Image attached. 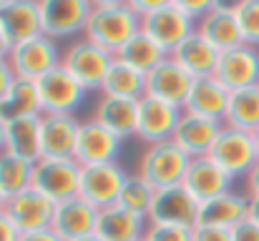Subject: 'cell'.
<instances>
[{
  "mask_svg": "<svg viewBox=\"0 0 259 241\" xmlns=\"http://www.w3.org/2000/svg\"><path fill=\"white\" fill-rule=\"evenodd\" d=\"M141 30V18L128 8L126 0H91L83 38L101 45L108 53H116Z\"/></svg>",
  "mask_w": 259,
  "mask_h": 241,
  "instance_id": "1",
  "label": "cell"
},
{
  "mask_svg": "<svg viewBox=\"0 0 259 241\" xmlns=\"http://www.w3.org/2000/svg\"><path fill=\"white\" fill-rule=\"evenodd\" d=\"M191 159L174 143V141H161V143H149L144 146L139 156V176L154 188L164 191L171 186H181L186 168Z\"/></svg>",
  "mask_w": 259,
  "mask_h": 241,
  "instance_id": "2",
  "label": "cell"
},
{
  "mask_svg": "<svg viewBox=\"0 0 259 241\" xmlns=\"http://www.w3.org/2000/svg\"><path fill=\"white\" fill-rule=\"evenodd\" d=\"M111 63H113V53L103 51L101 45L91 43L88 38H78V40L66 43L63 56H61V68L68 71L88 93L101 90Z\"/></svg>",
  "mask_w": 259,
  "mask_h": 241,
  "instance_id": "3",
  "label": "cell"
},
{
  "mask_svg": "<svg viewBox=\"0 0 259 241\" xmlns=\"http://www.w3.org/2000/svg\"><path fill=\"white\" fill-rule=\"evenodd\" d=\"M81 171L76 159H40L33 163V188L53 204L71 201L81 194Z\"/></svg>",
  "mask_w": 259,
  "mask_h": 241,
  "instance_id": "4",
  "label": "cell"
},
{
  "mask_svg": "<svg viewBox=\"0 0 259 241\" xmlns=\"http://www.w3.org/2000/svg\"><path fill=\"white\" fill-rule=\"evenodd\" d=\"M61 56H63V48L56 40H51L48 35H35L10 48L8 66L15 78L40 80L46 73L61 66Z\"/></svg>",
  "mask_w": 259,
  "mask_h": 241,
  "instance_id": "5",
  "label": "cell"
},
{
  "mask_svg": "<svg viewBox=\"0 0 259 241\" xmlns=\"http://www.w3.org/2000/svg\"><path fill=\"white\" fill-rule=\"evenodd\" d=\"M91 0H40V28L43 35L51 40H68L83 38Z\"/></svg>",
  "mask_w": 259,
  "mask_h": 241,
  "instance_id": "6",
  "label": "cell"
},
{
  "mask_svg": "<svg viewBox=\"0 0 259 241\" xmlns=\"http://www.w3.org/2000/svg\"><path fill=\"white\" fill-rule=\"evenodd\" d=\"M194 30L196 23L181 13L176 0H164L154 13H149L141 20V33H146L166 56H171Z\"/></svg>",
  "mask_w": 259,
  "mask_h": 241,
  "instance_id": "7",
  "label": "cell"
},
{
  "mask_svg": "<svg viewBox=\"0 0 259 241\" xmlns=\"http://www.w3.org/2000/svg\"><path fill=\"white\" fill-rule=\"evenodd\" d=\"M209 159L237 181V178H244L249 173V168L257 163L259 154L252 133L222 126V131H219V136H217V141L209 151Z\"/></svg>",
  "mask_w": 259,
  "mask_h": 241,
  "instance_id": "8",
  "label": "cell"
},
{
  "mask_svg": "<svg viewBox=\"0 0 259 241\" xmlns=\"http://www.w3.org/2000/svg\"><path fill=\"white\" fill-rule=\"evenodd\" d=\"M128 173L126 168L113 161V163H98V166H83L81 171V199L88 201L93 209L103 211L118 204L121 188L126 183Z\"/></svg>",
  "mask_w": 259,
  "mask_h": 241,
  "instance_id": "9",
  "label": "cell"
},
{
  "mask_svg": "<svg viewBox=\"0 0 259 241\" xmlns=\"http://www.w3.org/2000/svg\"><path fill=\"white\" fill-rule=\"evenodd\" d=\"M38 83V93H40V103H43V113H61V116H73L83 101H86L88 90L73 78L68 71H63L61 66L53 68L51 73H46Z\"/></svg>",
  "mask_w": 259,
  "mask_h": 241,
  "instance_id": "10",
  "label": "cell"
},
{
  "mask_svg": "<svg viewBox=\"0 0 259 241\" xmlns=\"http://www.w3.org/2000/svg\"><path fill=\"white\" fill-rule=\"evenodd\" d=\"M184 111L179 106L164 103L159 98L144 95L139 101V123H136V138L144 141V146L149 143H161V141H171L174 131L181 121Z\"/></svg>",
  "mask_w": 259,
  "mask_h": 241,
  "instance_id": "11",
  "label": "cell"
},
{
  "mask_svg": "<svg viewBox=\"0 0 259 241\" xmlns=\"http://www.w3.org/2000/svg\"><path fill=\"white\" fill-rule=\"evenodd\" d=\"M53 211H56V204L51 199H46L40 191H35L33 186L28 191L8 199V206H5V216L15 224V229L20 234L51 229Z\"/></svg>",
  "mask_w": 259,
  "mask_h": 241,
  "instance_id": "12",
  "label": "cell"
},
{
  "mask_svg": "<svg viewBox=\"0 0 259 241\" xmlns=\"http://www.w3.org/2000/svg\"><path fill=\"white\" fill-rule=\"evenodd\" d=\"M214 78L219 80L229 93L259 85V48L242 43V45L222 53Z\"/></svg>",
  "mask_w": 259,
  "mask_h": 241,
  "instance_id": "13",
  "label": "cell"
},
{
  "mask_svg": "<svg viewBox=\"0 0 259 241\" xmlns=\"http://www.w3.org/2000/svg\"><path fill=\"white\" fill-rule=\"evenodd\" d=\"M81 121L76 116H40V159H73Z\"/></svg>",
  "mask_w": 259,
  "mask_h": 241,
  "instance_id": "14",
  "label": "cell"
},
{
  "mask_svg": "<svg viewBox=\"0 0 259 241\" xmlns=\"http://www.w3.org/2000/svg\"><path fill=\"white\" fill-rule=\"evenodd\" d=\"M123 151V141L116 138L111 131H106L103 126H98L96 121H81L78 128V143H76V154L73 159L81 166H98V163H113L118 161Z\"/></svg>",
  "mask_w": 259,
  "mask_h": 241,
  "instance_id": "15",
  "label": "cell"
},
{
  "mask_svg": "<svg viewBox=\"0 0 259 241\" xmlns=\"http://www.w3.org/2000/svg\"><path fill=\"white\" fill-rule=\"evenodd\" d=\"M0 30L5 33L10 45L43 35L40 0H0Z\"/></svg>",
  "mask_w": 259,
  "mask_h": 241,
  "instance_id": "16",
  "label": "cell"
},
{
  "mask_svg": "<svg viewBox=\"0 0 259 241\" xmlns=\"http://www.w3.org/2000/svg\"><path fill=\"white\" fill-rule=\"evenodd\" d=\"M232 183H234V178L229 173H224L209 156L191 159L189 168H186V176L181 181V186L191 194V199L196 204H206V201L232 191Z\"/></svg>",
  "mask_w": 259,
  "mask_h": 241,
  "instance_id": "17",
  "label": "cell"
},
{
  "mask_svg": "<svg viewBox=\"0 0 259 241\" xmlns=\"http://www.w3.org/2000/svg\"><path fill=\"white\" fill-rule=\"evenodd\" d=\"M229 95L232 93L214 76L211 78H194L181 111L189 113V116H199V118H209V121L224 123L227 108H229Z\"/></svg>",
  "mask_w": 259,
  "mask_h": 241,
  "instance_id": "18",
  "label": "cell"
},
{
  "mask_svg": "<svg viewBox=\"0 0 259 241\" xmlns=\"http://www.w3.org/2000/svg\"><path fill=\"white\" fill-rule=\"evenodd\" d=\"M199 204L191 199V194L184 186H171L164 191H156L149 224H174V226H196Z\"/></svg>",
  "mask_w": 259,
  "mask_h": 241,
  "instance_id": "19",
  "label": "cell"
},
{
  "mask_svg": "<svg viewBox=\"0 0 259 241\" xmlns=\"http://www.w3.org/2000/svg\"><path fill=\"white\" fill-rule=\"evenodd\" d=\"M96 224H98V209H93L88 201L76 196L71 201L56 204L51 229L63 241H78L86 239V236H93Z\"/></svg>",
  "mask_w": 259,
  "mask_h": 241,
  "instance_id": "20",
  "label": "cell"
},
{
  "mask_svg": "<svg viewBox=\"0 0 259 241\" xmlns=\"http://www.w3.org/2000/svg\"><path fill=\"white\" fill-rule=\"evenodd\" d=\"M196 33L211 43L219 53H227L237 45H242L237 15H234V3H219L214 0V8L196 23Z\"/></svg>",
  "mask_w": 259,
  "mask_h": 241,
  "instance_id": "21",
  "label": "cell"
},
{
  "mask_svg": "<svg viewBox=\"0 0 259 241\" xmlns=\"http://www.w3.org/2000/svg\"><path fill=\"white\" fill-rule=\"evenodd\" d=\"M91 121H96L98 126H103L106 131H111L116 138L128 141L136 136V123H139V101H128V98H113V95H101Z\"/></svg>",
  "mask_w": 259,
  "mask_h": 241,
  "instance_id": "22",
  "label": "cell"
},
{
  "mask_svg": "<svg viewBox=\"0 0 259 241\" xmlns=\"http://www.w3.org/2000/svg\"><path fill=\"white\" fill-rule=\"evenodd\" d=\"M191 83H194V78L169 56L151 73H146V95L159 98L164 103H171V106L181 108L186 95H189Z\"/></svg>",
  "mask_w": 259,
  "mask_h": 241,
  "instance_id": "23",
  "label": "cell"
},
{
  "mask_svg": "<svg viewBox=\"0 0 259 241\" xmlns=\"http://www.w3.org/2000/svg\"><path fill=\"white\" fill-rule=\"evenodd\" d=\"M249 211V196L239 191H227L206 204H199L196 226H211V229H234L239 221L247 219Z\"/></svg>",
  "mask_w": 259,
  "mask_h": 241,
  "instance_id": "24",
  "label": "cell"
},
{
  "mask_svg": "<svg viewBox=\"0 0 259 241\" xmlns=\"http://www.w3.org/2000/svg\"><path fill=\"white\" fill-rule=\"evenodd\" d=\"M224 123H217V121H209V118H199V116H189L184 113L176 131H174V143L189 156V159H201V156H209L219 131H222Z\"/></svg>",
  "mask_w": 259,
  "mask_h": 241,
  "instance_id": "25",
  "label": "cell"
},
{
  "mask_svg": "<svg viewBox=\"0 0 259 241\" xmlns=\"http://www.w3.org/2000/svg\"><path fill=\"white\" fill-rule=\"evenodd\" d=\"M219 51L206 43L196 30L171 53V58L191 76V78H211L219 66Z\"/></svg>",
  "mask_w": 259,
  "mask_h": 241,
  "instance_id": "26",
  "label": "cell"
},
{
  "mask_svg": "<svg viewBox=\"0 0 259 241\" xmlns=\"http://www.w3.org/2000/svg\"><path fill=\"white\" fill-rule=\"evenodd\" d=\"M149 221L144 216H136L118 204L111 209L98 211V224H96V236L103 241H136L144 236Z\"/></svg>",
  "mask_w": 259,
  "mask_h": 241,
  "instance_id": "27",
  "label": "cell"
},
{
  "mask_svg": "<svg viewBox=\"0 0 259 241\" xmlns=\"http://www.w3.org/2000/svg\"><path fill=\"white\" fill-rule=\"evenodd\" d=\"M5 154L23 161H40V116L5 123Z\"/></svg>",
  "mask_w": 259,
  "mask_h": 241,
  "instance_id": "28",
  "label": "cell"
},
{
  "mask_svg": "<svg viewBox=\"0 0 259 241\" xmlns=\"http://www.w3.org/2000/svg\"><path fill=\"white\" fill-rule=\"evenodd\" d=\"M30 116H43V103L38 93L35 80H20L10 85L5 98L0 101V121H15V118H30Z\"/></svg>",
  "mask_w": 259,
  "mask_h": 241,
  "instance_id": "29",
  "label": "cell"
},
{
  "mask_svg": "<svg viewBox=\"0 0 259 241\" xmlns=\"http://www.w3.org/2000/svg\"><path fill=\"white\" fill-rule=\"evenodd\" d=\"M101 95L141 101L146 95V76L113 58V63H111L106 78H103V85H101Z\"/></svg>",
  "mask_w": 259,
  "mask_h": 241,
  "instance_id": "30",
  "label": "cell"
},
{
  "mask_svg": "<svg viewBox=\"0 0 259 241\" xmlns=\"http://www.w3.org/2000/svg\"><path fill=\"white\" fill-rule=\"evenodd\" d=\"M113 58L121 61V63H126V66H131V68H136V71H141V73L146 76V73H151L161 61H166L169 56H166L146 33L139 30L126 45H121V48L113 53Z\"/></svg>",
  "mask_w": 259,
  "mask_h": 241,
  "instance_id": "31",
  "label": "cell"
},
{
  "mask_svg": "<svg viewBox=\"0 0 259 241\" xmlns=\"http://www.w3.org/2000/svg\"><path fill=\"white\" fill-rule=\"evenodd\" d=\"M224 126L244 131V133H254L257 131L259 128V85L234 90L229 95V108H227Z\"/></svg>",
  "mask_w": 259,
  "mask_h": 241,
  "instance_id": "32",
  "label": "cell"
},
{
  "mask_svg": "<svg viewBox=\"0 0 259 241\" xmlns=\"http://www.w3.org/2000/svg\"><path fill=\"white\" fill-rule=\"evenodd\" d=\"M33 183V163L10 154H0V191L5 199H13L28 191Z\"/></svg>",
  "mask_w": 259,
  "mask_h": 241,
  "instance_id": "33",
  "label": "cell"
},
{
  "mask_svg": "<svg viewBox=\"0 0 259 241\" xmlns=\"http://www.w3.org/2000/svg\"><path fill=\"white\" fill-rule=\"evenodd\" d=\"M154 196H156V191L139 173H128V178H126V183L121 188V196H118V206L131 211V214H136V216L149 219Z\"/></svg>",
  "mask_w": 259,
  "mask_h": 241,
  "instance_id": "34",
  "label": "cell"
},
{
  "mask_svg": "<svg viewBox=\"0 0 259 241\" xmlns=\"http://www.w3.org/2000/svg\"><path fill=\"white\" fill-rule=\"evenodd\" d=\"M234 15L244 45L259 48V0H237Z\"/></svg>",
  "mask_w": 259,
  "mask_h": 241,
  "instance_id": "35",
  "label": "cell"
},
{
  "mask_svg": "<svg viewBox=\"0 0 259 241\" xmlns=\"http://www.w3.org/2000/svg\"><path fill=\"white\" fill-rule=\"evenodd\" d=\"M194 226H174V224H149L144 231L146 241H191Z\"/></svg>",
  "mask_w": 259,
  "mask_h": 241,
  "instance_id": "36",
  "label": "cell"
},
{
  "mask_svg": "<svg viewBox=\"0 0 259 241\" xmlns=\"http://www.w3.org/2000/svg\"><path fill=\"white\" fill-rule=\"evenodd\" d=\"M176 5L181 8V13L186 18H191L194 23H199L214 8V0H176Z\"/></svg>",
  "mask_w": 259,
  "mask_h": 241,
  "instance_id": "37",
  "label": "cell"
},
{
  "mask_svg": "<svg viewBox=\"0 0 259 241\" xmlns=\"http://www.w3.org/2000/svg\"><path fill=\"white\" fill-rule=\"evenodd\" d=\"M229 239L232 241H259V224L244 219L239 221L234 229H229Z\"/></svg>",
  "mask_w": 259,
  "mask_h": 241,
  "instance_id": "38",
  "label": "cell"
},
{
  "mask_svg": "<svg viewBox=\"0 0 259 241\" xmlns=\"http://www.w3.org/2000/svg\"><path fill=\"white\" fill-rule=\"evenodd\" d=\"M191 241H232L227 229H211V226H194Z\"/></svg>",
  "mask_w": 259,
  "mask_h": 241,
  "instance_id": "39",
  "label": "cell"
},
{
  "mask_svg": "<svg viewBox=\"0 0 259 241\" xmlns=\"http://www.w3.org/2000/svg\"><path fill=\"white\" fill-rule=\"evenodd\" d=\"M126 3H128V8H131V10H134V13H136V15L144 20V18H146L149 13H154V10H156L164 0H126Z\"/></svg>",
  "mask_w": 259,
  "mask_h": 241,
  "instance_id": "40",
  "label": "cell"
},
{
  "mask_svg": "<svg viewBox=\"0 0 259 241\" xmlns=\"http://www.w3.org/2000/svg\"><path fill=\"white\" fill-rule=\"evenodd\" d=\"M0 241H20V231L5 214H0Z\"/></svg>",
  "mask_w": 259,
  "mask_h": 241,
  "instance_id": "41",
  "label": "cell"
},
{
  "mask_svg": "<svg viewBox=\"0 0 259 241\" xmlns=\"http://www.w3.org/2000/svg\"><path fill=\"white\" fill-rule=\"evenodd\" d=\"M15 83V76L8 66V61H0V101L5 98V93L10 90V85Z\"/></svg>",
  "mask_w": 259,
  "mask_h": 241,
  "instance_id": "42",
  "label": "cell"
},
{
  "mask_svg": "<svg viewBox=\"0 0 259 241\" xmlns=\"http://www.w3.org/2000/svg\"><path fill=\"white\" fill-rule=\"evenodd\" d=\"M244 186H247V196H259V159L244 176Z\"/></svg>",
  "mask_w": 259,
  "mask_h": 241,
  "instance_id": "43",
  "label": "cell"
},
{
  "mask_svg": "<svg viewBox=\"0 0 259 241\" xmlns=\"http://www.w3.org/2000/svg\"><path fill=\"white\" fill-rule=\"evenodd\" d=\"M20 241H63L53 229H43V231H33V234H20Z\"/></svg>",
  "mask_w": 259,
  "mask_h": 241,
  "instance_id": "44",
  "label": "cell"
},
{
  "mask_svg": "<svg viewBox=\"0 0 259 241\" xmlns=\"http://www.w3.org/2000/svg\"><path fill=\"white\" fill-rule=\"evenodd\" d=\"M247 219L259 224V196H249V211H247Z\"/></svg>",
  "mask_w": 259,
  "mask_h": 241,
  "instance_id": "45",
  "label": "cell"
},
{
  "mask_svg": "<svg viewBox=\"0 0 259 241\" xmlns=\"http://www.w3.org/2000/svg\"><path fill=\"white\" fill-rule=\"evenodd\" d=\"M10 40L5 38V33L0 30V61H8V56H10Z\"/></svg>",
  "mask_w": 259,
  "mask_h": 241,
  "instance_id": "46",
  "label": "cell"
},
{
  "mask_svg": "<svg viewBox=\"0 0 259 241\" xmlns=\"http://www.w3.org/2000/svg\"><path fill=\"white\" fill-rule=\"evenodd\" d=\"M0 154H5V123L0 121Z\"/></svg>",
  "mask_w": 259,
  "mask_h": 241,
  "instance_id": "47",
  "label": "cell"
},
{
  "mask_svg": "<svg viewBox=\"0 0 259 241\" xmlns=\"http://www.w3.org/2000/svg\"><path fill=\"white\" fill-rule=\"evenodd\" d=\"M5 206H8V199H5V194L0 191V214H5Z\"/></svg>",
  "mask_w": 259,
  "mask_h": 241,
  "instance_id": "48",
  "label": "cell"
},
{
  "mask_svg": "<svg viewBox=\"0 0 259 241\" xmlns=\"http://www.w3.org/2000/svg\"><path fill=\"white\" fill-rule=\"evenodd\" d=\"M252 138H254V146H257V154H259V128L252 133Z\"/></svg>",
  "mask_w": 259,
  "mask_h": 241,
  "instance_id": "49",
  "label": "cell"
},
{
  "mask_svg": "<svg viewBox=\"0 0 259 241\" xmlns=\"http://www.w3.org/2000/svg\"><path fill=\"white\" fill-rule=\"evenodd\" d=\"M78 241H103V239H101V236H96V234H93V236H86V239H78Z\"/></svg>",
  "mask_w": 259,
  "mask_h": 241,
  "instance_id": "50",
  "label": "cell"
},
{
  "mask_svg": "<svg viewBox=\"0 0 259 241\" xmlns=\"http://www.w3.org/2000/svg\"><path fill=\"white\" fill-rule=\"evenodd\" d=\"M136 241H146V239H144V236H141V239H136Z\"/></svg>",
  "mask_w": 259,
  "mask_h": 241,
  "instance_id": "51",
  "label": "cell"
}]
</instances>
